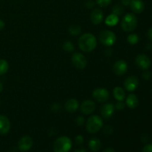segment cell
<instances>
[{"instance_id": "cell-22", "label": "cell", "mask_w": 152, "mask_h": 152, "mask_svg": "<svg viewBox=\"0 0 152 152\" xmlns=\"http://www.w3.org/2000/svg\"><path fill=\"white\" fill-rule=\"evenodd\" d=\"M8 62L4 59H0V76L5 74L8 71Z\"/></svg>"}, {"instance_id": "cell-38", "label": "cell", "mask_w": 152, "mask_h": 152, "mask_svg": "<svg viewBox=\"0 0 152 152\" xmlns=\"http://www.w3.org/2000/svg\"><path fill=\"white\" fill-rule=\"evenodd\" d=\"M147 35H148V39H149L152 40V27H151V28H150L149 30H148V34H147Z\"/></svg>"}, {"instance_id": "cell-13", "label": "cell", "mask_w": 152, "mask_h": 152, "mask_svg": "<svg viewBox=\"0 0 152 152\" xmlns=\"http://www.w3.org/2000/svg\"><path fill=\"white\" fill-rule=\"evenodd\" d=\"M104 19V13L100 9L96 8L91 13V21L94 25H99Z\"/></svg>"}, {"instance_id": "cell-34", "label": "cell", "mask_w": 152, "mask_h": 152, "mask_svg": "<svg viewBox=\"0 0 152 152\" xmlns=\"http://www.w3.org/2000/svg\"><path fill=\"white\" fill-rule=\"evenodd\" d=\"M142 152H152V144H148L142 148Z\"/></svg>"}, {"instance_id": "cell-20", "label": "cell", "mask_w": 152, "mask_h": 152, "mask_svg": "<svg viewBox=\"0 0 152 152\" xmlns=\"http://www.w3.org/2000/svg\"><path fill=\"white\" fill-rule=\"evenodd\" d=\"M88 147L91 151L96 152L99 151L101 148V142L97 138H92L88 142Z\"/></svg>"}, {"instance_id": "cell-26", "label": "cell", "mask_w": 152, "mask_h": 152, "mask_svg": "<svg viewBox=\"0 0 152 152\" xmlns=\"http://www.w3.org/2000/svg\"><path fill=\"white\" fill-rule=\"evenodd\" d=\"M63 49L66 52H68V53H71V52H73L74 50V45L71 42L67 41L65 42L63 44Z\"/></svg>"}, {"instance_id": "cell-24", "label": "cell", "mask_w": 152, "mask_h": 152, "mask_svg": "<svg viewBox=\"0 0 152 152\" xmlns=\"http://www.w3.org/2000/svg\"><path fill=\"white\" fill-rule=\"evenodd\" d=\"M139 37L136 34H132L127 37V41L131 45H136L139 42Z\"/></svg>"}, {"instance_id": "cell-15", "label": "cell", "mask_w": 152, "mask_h": 152, "mask_svg": "<svg viewBox=\"0 0 152 152\" xmlns=\"http://www.w3.org/2000/svg\"><path fill=\"white\" fill-rule=\"evenodd\" d=\"M10 129V123L9 119L4 115H0V134H6Z\"/></svg>"}, {"instance_id": "cell-41", "label": "cell", "mask_w": 152, "mask_h": 152, "mask_svg": "<svg viewBox=\"0 0 152 152\" xmlns=\"http://www.w3.org/2000/svg\"><path fill=\"white\" fill-rule=\"evenodd\" d=\"M2 90H3V85H2V83L0 82V93L2 91Z\"/></svg>"}, {"instance_id": "cell-7", "label": "cell", "mask_w": 152, "mask_h": 152, "mask_svg": "<svg viewBox=\"0 0 152 152\" xmlns=\"http://www.w3.org/2000/svg\"><path fill=\"white\" fill-rule=\"evenodd\" d=\"M92 96L97 102H105L109 99L110 94L108 90L103 88H97L94 90L92 93Z\"/></svg>"}, {"instance_id": "cell-5", "label": "cell", "mask_w": 152, "mask_h": 152, "mask_svg": "<svg viewBox=\"0 0 152 152\" xmlns=\"http://www.w3.org/2000/svg\"><path fill=\"white\" fill-rule=\"evenodd\" d=\"M99 40L103 45L110 47L115 44L117 41V37L115 34L111 31L105 30L100 32L99 35Z\"/></svg>"}, {"instance_id": "cell-27", "label": "cell", "mask_w": 152, "mask_h": 152, "mask_svg": "<svg viewBox=\"0 0 152 152\" xmlns=\"http://www.w3.org/2000/svg\"><path fill=\"white\" fill-rule=\"evenodd\" d=\"M96 1L98 5L102 7H104L109 5L111 3V1H112V0H96Z\"/></svg>"}, {"instance_id": "cell-30", "label": "cell", "mask_w": 152, "mask_h": 152, "mask_svg": "<svg viewBox=\"0 0 152 152\" xmlns=\"http://www.w3.org/2000/svg\"><path fill=\"white\" fill-rule=\"evenodd\" d=\"M75 122H76V124H77V126H83L85 123L84 117H81V116H79V117H77V118L76 119Z\"/></svg>"}, {"instance_id": "cell-3", "label": "cell", "mask_w": 152, "mask_h": 152, "mask_svg": "<svg viewBox=\"0 0 152 152\" xmlns=\"http://www.w3.org/2000/svg\"><path fill=\"white\" fill-rule=\"evenodd\" d=\"M137 22V18L134 13H127L122 19L121 28L126 32H132L136 29Z\"/></svg>"}, {"instance_id": "cell-8", "label": "cell", "mask_w": 152, "mask_h": 152, "mask_svg": "<svg viewBox=\"0 0 152 152\" xmlns=\"http://www.w3.org/2000/svg\"><path fill=\"white\" fill-rule=\"evenodd\" d=\"M33 144H34V141L33 139L30 136H23L22 137L20 138L19 142H18V147L19 149L21 151H28L32 148Z\"/></svg>"}, {"instance_id": "cell-9", "label": "cell", "mask_w": 152, "mask_h": 152, "mask_svg": "<svg viewBox=\"0 0 152 152\" xmlns=\"http://www.w3.org/2000/svg\"><path fill=\"white\" fill-rule=\"evenodd\" d=\"M137 65L142 70H148L151 65V61L148 56L145 54H139L135 59Z\"/></svg>"}, {"instance_id": "cell-16", "label": "cell", "mask_w": 152, "mask_h": 152, "mask_svg": "<svg viewBox=\"0 0 152 152\" xmlns=\"http://www.w3.org/2000/svg\"><path fill=\"white\" fill-rule=\"evenodd\" d=\"M131 10L135 13H140L145 9V4L142 0H131L130 4Z\"/></svg>"}, {"instance_id": "cell-25", "label": "cell", "mask_w": 152, "mask_h": 152, "mask_svg": "<svg viewBox=\"0 0 152 152\" xmlns=\"http://www.w3.org/2000/svg\"><path fill=\"white\" fill-rule=\"evenodd\" d=\"M112 10L114 14L119 16H121V15L123 14V12H124V8L123 7V6L120 5V4H116V5H114V7H113Z\"/></svg>"}, {"instance_id": "cell-21", "label": "cell", "mask_w": 152, "mask_h": 152, "mask_svg": "<svg viewBox=\"0 0 152 152\" xmlns=\"http://www.w3.org/2000/svg\"><path fill=\"white\" fill-rule=\"evenodd\" d=\"M105 22L108 26H115L119 22V17L117 15L111 13L107 16Z\"/></svg>"}, {"instance_id": "cell-29", "label": "cell", "mask_w": 152, "mask_h": 152, "mask_svg": "<svg viewBox=\"0 0 152 152\" xmlns=\"http://www.w3.org/2000/svg\"><path fill=\"white\" fill-rule=\"evenodd\" d=\"M116 108L117 110H123L124 109L125 107H126V104L123 102V101H117V102L116 103V105H114Z\"/></svg>"}, {"instance_id": "cell-23", "label": "cell", "mask_w": 152, "mask_h": 152, "mask_svg": "<svg viewBox=\"0 0 152 152\" xmlns=\"http://www.w3.org/2000/svg\"><path fill=\"white\" fill-rule=\"evenodd\" d=\"M68 31H69V32L71 33V35L77 36V35H79V34H80V33H81L82 31V28L81 27L79 26V25H71V26L69 27Z\"/></svg>"}, {"instance_id": "cell-19", "label": "cell", "mask_w": 152, "mask_h": 152, "mask_svg": "<svg viewBox=\"0 0 152 152\" xmlns=\"http://www.w3.org/2000/svg\"><path fill=\"white\" fill-rule=\"evenodd\" d=\"M113 94H114V98L117 101H123L126 98L125 91L123 90V88L120 87V86H117L114 88V91H113Z\"/></svg>"}, {"instance_id": "cell-28", "label": "cell", "mask_w": 152, "mask_h": 152, "mask_svg": "<svg viewBox=\"0 0 152 152\" xmlns=\"http://www.w3.org/2000/svg\"><path fill=\"white\" fill-rule=\"evenodd\" d=\"M113 132H114V129L111 126H105L103 128V133L107 135H111L112 134Z\"/></svg>"}, {"instance_id": "cell-40", "label": "cell", "mask_w": 152, "mask_h": 152, "mask_svg": "<svg viewBox=\"0 0 152 152\" xmlns=\"http://www.w3.org/2000/svg\"><path fill=\"white\" fill-rule=\"evenodd\" d=\"M104 152H116L114 148H108L104 151Z\"/></svg>"}, {"instance_id": "cell-10", "label": "cell", "mask_w": 152, "mask_h": 152, "mask_svg": "<svg viewBox=\"0 0 152 152\" xmlns=\"http://www.w3.org/2000/svg\"><path fill=\"white\" fill-rule=\"evenodd\" d=\"M139 86V80L135 76L127 77L124 82V87L128 91H134Z\"/></svg>"}, {"instance_id": "cell-6", "label": "cell", "mask_w": 152, "mask_h": 152, "mask_svg": "<svg viewBox=\"0 0 152 152\" xmlns=\"http://www.w3.org/2000/svg\"><path fill=\"white\" fill-rule=\"evenodd\" d=\"M71 61L74 66L78 69H84L87 66V59L83 53L75 52L71 56Z\"/></svg>"}, {"instance_id": "cell-4", "label": "cell", "mask_w": 152, "mask_h": 152, "mask_svg": "<svg viewBox=\"0 0 152 152\" xmlns=\"http://www.w3.org/2000/svg\"><path fill=\"white\" fill-rule=\"evenodd\" d=\"M103 126V120L99 116L92 115L86 122V130L91 134L97 133Z\"/></svg>"}, {"instance_id": "cell-12", "label": "cell", "mask_w": 152, "mask_h": 152, "mask_svg": "<svg viewBox=\"0 0 152 152\" xmlns=\"http://www.w3.org/2000/svg\"><path fill=\"white\" fill-rule=\"evenodd\" d=\"M96 109V104L92 100H85L80 105V111L84 114H91Z\"/></svg>"}, {"instance_id": "cell-1", "label": "cell", "mask_w": 152, "mask_h": 152, "mask_svg": "<svg viewBox=\"0 0 152 152\" xmlns=\"http://www.w3.org/2000/svg\"><path fill=\"white\" fill-rule=\"evenodd\" d=\"M78 45L80 50L83 52L90 53L96 48L97 45V40L94 34L86 33L79 38Z\"/></svg>"}, {"instance_id": "cell-2", "label": "cell", "mask_w": 152, "mask_h": 152, "mask_svg": "<svg viewBox=\"0 0 152 152\" xmlns=\"http://www.w3.org/2000/svg\"><path fill=\"white\" fill-rule=\"evenodd\" d=\"M72 147V142L69 137L65 136L59 137L53 142L54 152H68Z\"/></svg>"}, {"instance_id": "cell-11", "label": "cell", "mask_w": 152, "mask_h": 152, "mask_svg": "<svg viewBox=\"0 0 152 152\" xmlns=\"http://www.w3.org/2000/svg\"><path fill=\"white\" fill-rule=\"evenodd\" d=\"M129 68L128 63L124 60H118L114 63L113 69L115 74L118 76H122L126 74Z\"/></svg>"}, {"instance_id": "cell-17", "label": "cell", "mask_w": 152, "mask_h": 152, "mask_svg": "<svg viewBox=\"0 0 152 152\" xmlns=\"http://www.w3.org/2000/svg\"><path fill=\"white\" fill-rule=\"evenodd\" d=\"M80 104L76 99H69L65 104V109L68 113H74L79 108Z\"/></svg>"}, {"instance_id": "cell-37", "label": "cell", "mask_w": 152, "mask_h": 152, "mask_svg": "<svg viewBox=\"0 0 152 152\" xmlns=\"http://www.w3.org/2000/svg\"><path fill=\"white\" fill-rule=\"evenodd\" d=\"M4 26H5V24H4V22L1 19H0V31L4 29Z\"/></svg>"}, {"instance_id": "cell-14", "label": "cell", "mask_w": 152, "mask_h": 152, "mask_svg": "<svg viewBox=\"0 0 152 152\" xmlns=\"http://www.w3.org/2000/svg\"><path fill=\"white\" fill-rule=\"evenodd\" d=\"M114 111H115V107L112 103L104 104L101 108V114L105 119H109L112 117Z\"/></svg>"}, {"instance_id": "cell-36", "label": "cell", "mask_w": 152, "mask_h": 152, "mask_svg": "<svg viewBox=\"0 0 152 152\" xmlns=\"http://www.w3.org/2000/svg\"><path fill=\"white\" fill-rule=\"evenodd\" d=\"M130 1H131V0H121L122 4L125 6L129 5V4H130Z\"/></svg>"}, {"instance_id": "cell-33", "label": "cell", "mask_w": 152, "mask_h": 152, "mask_svg": "<svg viewBox=\"0 0 152 152\" xmlns=\"http://www.w3.org/2000/svg\"><path fill=\"white\" fill-rule=\"evenodd\" d=\"M151 72H149V71H147V70H145V71L142 73V77L146 80H149V79L151 78Z\"/></svg>"}, {"instance_id": "cell-39", "label": "cell", "mask_w": 152, "mask_h": 152, "mask_svg": "<svg viewBox=\"0 0 152 152\" xmlns=\"http://www.w3.org/2000/svg\"><path fill=\"white\" fill-rule=\"evenodd\" d=\"M74 152H86V148H83V147H81V148H79L77 149H76Z\"/></svg>"}, {"instance_id": "cell-32", "label": "cell", "mask_w": 152, "mask_h": 152, "mask_svg": "<svg viewBox=\"0 0 152 152\" xmlns=\"http://www.w3.org/2000/svg\"><path fill=\"white\" fill-rule=\"evenodd\" d=\"M75 142L76 143L78 144V145H81L84 142V138L82 135H78L75 137Z\"/></svg>"}, {"instance_id": "cell-35", "label": "cell", "mask_w": 152, "mask_h": 152, "mask_svg": "<svg viewBox=\"0 0 152 152\" xmlns=\"http://www.w3.org/2000/svg\"><path fill=\"white\" fill-rule=\"evenodd\" d=\"M86 6L88 8H92V7L94 6V2L93 0H88L86 2Z\"/></svg>"}, {"instance_id": "cell-18", "label": "cell", "mask_w": 152, "mask_h": 152, "mask_svg": "<svg viewBox=\"0 0 152 152\" xmlns=\"http://www.w3.org/2000/svg\"><path fill=\"white\" fill-rule=\"evenodd\" d=\"M126 105L132 109L137 108L139 105V99H138L137 96L134 94H130L128 95L127 98H126Z\"/></svg>"}, {"instance_id": "cell-31", "label": "cell", "mask_w": 152, "mask_h": 152, "mask_svg": "<svg viewBox=\"0 0 152 152\" xmlns=\"http://www.w3.org/2000/svg\"><path fill=\"white\" fill-rule=\"evenodd\" d=\"M51 110L53 112H59L61 110V105L59 103H55L52 105Z\"/></svg>"}]
</instances>
